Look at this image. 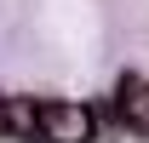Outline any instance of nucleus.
<instances>
[{
    "label": "nucleus",
    "instance_id": "f257e3e1",
    "mask_svg": "<svg viewBox=\"0 0 149 143\" xmlns=\"http://www.w3.org/2000/svg\"><path fill=\"white\" fill-rule=\"evenodd\" d=\"M40 143H97V115L69 97L40 103Z\"/></svg>",
    "mask_w": 149,
    "mask_h": 143
},
{
    "label": "nucleus",
    "instance_id": "f03ea898",
    "mask_svg": "<svg viewBox=\"0 0 149 143\" xmlns=\"http://www.w3.org/2000/svg\"><path fill=\"white\" fill-rule=\"evenodd\" d=\"M0 137L6 143H40V103L23 92H0Z\"/></svg>",
    "mask_w": 149,
    "mask_h": 143
},
{
    "label": "nucleus",
    "instance_id": "7ed1b4c3",
    "mask_svg": "<svg viewBox=\"0 0 149 143\" xmlns=\"http://www.w3.org/2000/svg\"><path fill=\"white\" fill-rule=\"evenodd\" d=\"M115 115H120V126L126 132H138V137H149V80H138V74H126L120 86H115Z\"/></svg>",
    "mask_w": 149,
    "mask_h": 143
}]
</instances>
